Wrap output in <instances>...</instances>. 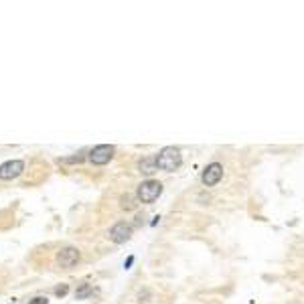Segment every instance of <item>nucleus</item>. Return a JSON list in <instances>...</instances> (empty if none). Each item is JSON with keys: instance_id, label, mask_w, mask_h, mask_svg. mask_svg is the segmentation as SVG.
<instances>
[{"instance_id": "nucleus-1", "label": "nucleus", "mask_w": 304, "mask_h": 304, "mask_svg": "<svg viewBox=\"0 0 304 304\" xmlns=\"http://www.w3.org/2000/svg\"><path fill=\"white\" fill-rule=\"evenodd\" d=\"M156 162H158V168L166 173H173L182 164V156H181V150L175 148V146H164L158 154H156Z\"/></svg>"}, {"instance_id": "nucleus-2", "label": "nucleus", "mask_w": 304, "mask_h": 304, "mask_svg": "<svg viewBox=\"0 0 304 304\" xmlns=\"http://www.w3.org/2000/svg\"><path fill=\"white\" fill-rule=\"evenodd\" d=\"M160 195H162V182H160V181L148 179V181H142V182L138 184L136 197H138L140 203H146V205H148V203H154Z\"/></svg>"}, {"instance_id": "nucleus-3", "label": "nucleus", "mask_w": 304, "mask_h": 304, "mask_svg": "<svg viewBox=\"0 0 304 304\" xmlns=\"http://www.w3.org/2000/svg\"><path fill=\"white\" fill-rule=\"evenodd\" d=\"M114 146L112 144H99V146H93L91 152H90V160L97 166L101 164H108L112 158H114Z\"/></svg>"}, {"instance_id": "nucleus-4", "label": "nucleus", "mask_w": 304, "mask_h": 304, "mask_svg": "<svg viewBox=\"0 0 304 304\" xmlns=\"http://www.w3.org/2000/svg\"><path fill=\"white\" fill-rule=\"evenodd\" d=\"M108 238L114 243H126L132 238V225L126 221H118L110 231H108Z\"/></svg>"}, {"instance_id": "nucleus-5", "label": "nucleus", "mask_w": 304, "mask_h": 304, "mask_svg": "<svg viewBox=\"0 0 304 304\" xmlns=\"http://www.w3.org/2000/svg\"><path fill=\"white\" fill-rule=\"evenodd\" d=\"M223 177V164H219V162H211L205 166V171H203L201 175V181L205 187H213V184H217L219 181H221Z\"/></svg>"}, {"instance_id": "nucleus-6", "label": "nucleus", "mask_w": 304, "mask_h": 304, "mask_svg": "<svg viewBox=\"0 0 304 304\" xmlns=\"http://www.w3.org/2000/svg\"><path fill=\"white\" fill-rule=\"evenodd\" d=\"M79 258H81L79 249L73 247V245H67V247H63V249L57 253V264H59L61 268H65V270H69V268H73V266L79 262Z\"/></svg>"}, {"instance_id": "nucleus-7", "label": "nucleus", "mask_w": 304, "mask_h": 304, "mask_svg": "<svg viewBox=\"0 0 304 304\" xmlns=\"http://www.w3.org/2000/svg\"><path fill=\"white\" fill-rule=\"evenodd\" d=\"M25 171V162L23 160H6L0 166V179L2 181H12Z\"/></svg>"}, {"instance_id": "nucleus-8", "label": "nucleus", "mask_w": 304, "mask_h": 304, "mask_svg": "<svg viewBox=\"0 0 304 304\" xmlns=\"http://www.w3.org/2000/svg\"><path fill=\"white\" fill-rule=\"evenodd\" d=\"M138 171L146 177H152L156 171H158V162H156V156H146L138 162Z\"/></svg>"}, {"instance_id": "nucleus-9", "label": "nucleus", "mask_w": 304, "mask_h": 304, "mask_svg": "<svg viewBox=\"0 0 304 304\" xmlns=\"http://www.w3.org/2000/svg\"><path fill=\"white\" fill-rule=\"evenodd\" d=\"M120 207L126 209V211H132V209H136V203H134V197L132 195H124L120 199Z\"/></svg>"}, {"instance_id": "nucleus-10", "label": "nucleus", "mask_w": 304, "mask_h": 304, "mask_svg": "<svg viewBox=\"0 0 304 304\" xmlns=\"http://www.w3.org/2000/svg\"><path fill=\"white\" fill-rule=\"evenodd\" d=\"M90 294H91V286H90V284H81L79 288L75 290V298H77V300H81V298H88Z\"/></svg>"}, {"instance_id": "nucleus-11", "label": "nucleus", "mask_w": 304, "mask_h": 304, "mask_svg": "<svg viewBox=\"0 0 304 304\" xmlns=\"http://www.w3.org/2000/svg\"><path fill=\"white\" fill-rule=\"evenodd\" d=\"M67 292H69V286H67V284H61V286H57V288H55L57 296H65Z\"/></svg>"}, {"instance_id": "nucleus-12", "label": "nucleus", "mask_w": 304, "mask_h": 304, "mask_svg": "<svg viewBox=\"0 0 304 304\" xmlns=\"http://www.w3.org/2000/svg\"><path fill=\"white\" fill-rule=\"evenodd\" d=\"M29 304H49V300H47L45 296H37V298L29 300Z\"/></svg>"}, {"instance_id": "nucleus-13", "label": "nucleus", "mask_w": 304, "mask_h": 304, "mask_svg": "<svg viewBox=\"0 0 304 304\" xmlns=\"http://www.w3.org/2000/svg\"><path fill=\"white\" fill-rule=\"evenodd\" d=\"M83 160V154H77V156H69V158H61V162H81Z\"/></svg>"}, {"instance_id": "nucleus-14", "label": "nucleus", "mask_w": 304, "mask_h": 304, "mask_svg": "<svg viewBox=\"0 0 304 304\" xmlns=\"http://www.w3.org/2000/svg\"><path fill=\"white\" fill-rule=\"evenodd\" d=\"M132 262H134V256H130V258H128V260H126V262H124V268H126V270H128V268H130V266H132Z\"/></svg>"}, {"instance_id": "nucleus-15", "label": "nucleus", "mask_w": 304, "mask_h": 304, "mask_svg": "<svg viewBox=\"0 0 304 304\" xmlns=\"http://www.w3.org/2000/svg\"><path fill=\"white\" fill-rule=\"evenodd\" d=\"M10 304H14V302H10Z\"/></svg>"}]
</instances>
